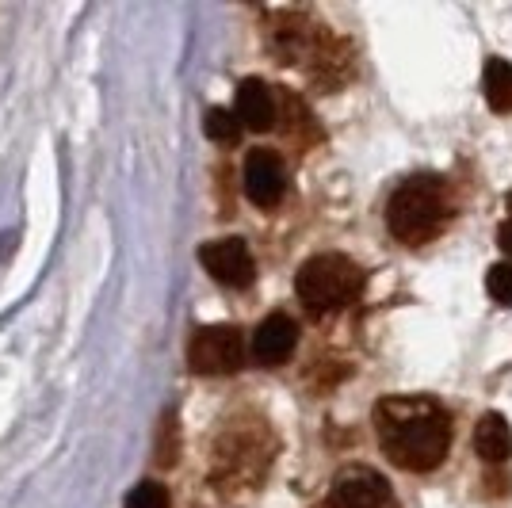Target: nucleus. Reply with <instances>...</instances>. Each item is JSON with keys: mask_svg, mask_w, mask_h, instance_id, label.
I'll return each instance as SVG.
<instances>
[{"mask_svg": "<svg viewBox=\"0 0 512 508\" xmlns=\"http://www.w3.org/2000/svg\"><path fill=\"white\" fill-rule=\"evenodd\" d=\"M375 440L394 466L425 474L448 459L451 417L448 409L432 398L390 394L375 405Z\"/></svg>", "mask_w": 512, "mask_h": 508, "instance_id": "f257e3e1", "label": "nucleus"}, {"mask_svg": "<svg viewBox=\"0 0 512 508\" xmlns=\"http://www.w3.org/2000/svg\"><path fill=\"white\" fill-rule=\"evenodd\" d=\"M276 432L260 413H234L211 444V482L226 497L264 486L276 459Z\"/></svg>", "mask_w": 512, "mask_h": 508, "instance_id": "f03ea898", "label": "nucleus"}, {"mask_svg": "<svg viewBox=\"0 0 512 508\" xmlns=\"http://www.w3.org/2000/svg\"><path fill=\"white\" fill-rule=\"evenodd\" d=\"M448 214L451 203L444 180L417 172V176H409L394 188L390 203H386V226L402 245H428L448 226Z\"/></svg>", "mask_w": 512, "mask_h": 508, "instance_id": "7ed1b4c3", "label": "nucleus"}, {"mask_svg": "<svg viewBox=\"0 0 512 508\" xmlns=\"http://www.w3.org/2000/svg\"><path fill=\"white\" fill-rule=\"evenodd\" d=\"M363 283H367V276L352 256L321 253L310 256L299 268L295 291H299V302L310 314H337V310L352 306L360 298Z\"/></svg>", "mask_w": 512, "mask_h": 508, "instance_id": "20e7f679", "label": "nucleus"}, {"mask_svg": "<svg viewBox=\"0 0 512 508\" xmlns=\"http://www.w3.org/2000/svg\"><path fill=\"white\" fill-rule=\"evenodd\" d=\"M188 363L195 375H234L245 363V337L237 325H203L188 340Z\"/></svg>", "mask_w": 512, "mask_h": 508, "instance_id": "39448f33", "label": "nucleus"}, {"mask_svg": "<svg viewBox=\"0 0 512 508\" xmlns=\"http://www.w3.org/2000/svg\"><path fill=\"white\" fill-rule=\"evenodd\" d=\"M325 508H398V497L379 470L371 466H348L333 478Z\"/></svg>", "mask_w": 512, "mask_h": 508, "instance_id": "423d86ee", "label": "nucleus"}, {"mask_svg": "<svg viewBox=\"0 0 512 508\" xmlns=\"http://www.w3.org/2000/svg\"><path fill=\"white\" fill-rule=\"evenodd\" d=\"M199 260H203V268L214 276V283L234 287V291L249 287L256 276L253 253H249V245H245L241 237H222V241L203 245V249H199Z\"/></svg>", "mask_w": 512, "mask_h": 508, "instance_id": "0eeeda50", "label": "nucleus"}, {"mask_svg": "<svg viewBox=\"0 0 512 508\" xmlns=\"http://www.w3.org/2000/svg\"><path fill=\"white\" fill-rule=\"evenodd\" d=\"M287 191V176H283V161L272 149H253L245 157V195L256 207H276Z\"/></svg>", "mask_w": 512, "mask_h": 508, "instance_id": "6e6552de", "label": "nucleus"}, {"mask_svg": "<svg viewBox=\"0 0 512 508\" xmlns=\"http://www.w3.org/2000/svg\"><path fill=\"white\" fill-rule=\"evenodd\" d=\"M295 340H299L295 321L287 318V314H268L253 333V360L264 363V367H279V363L291 360Z\"/></svg>", "mask_w": 512, "mask_h": 508, "instance_id": "1a4fd4ad", "label": "nucleus"}, {"mask_svg": "<svg viewBox=\"0 0 512 508\" xmlns=\"http://www.w3.org/2000/svg\"><path fill=\"white\" fill-rule=\"evenodd\" d=\"M237 123L249 130H272L276 123V96H272V88L264 85V81H241L237 88V107H234Z\"/></svg>", "mask_w": 512, "mask_h": 508, "instance_id": "9d476101", "label": "nucleus"}, {"mask_svg": "<svg viewBox=\"0 0 512 508\" xmlns=\"http://www.w3.org/2000/svg\"><path fill=\"white\" fill-rule=\"evenodd\" d=\"M474 451L490 466H501L512 455V428L501 413H486L474 428Z\"/></svg>", "mask_w": 512, "mask_h": 508, "instance_id": "9b49d317", "label": "nucleus"}, {"mask_svg": "<svg viewBox=\"0 0 512 508\" xmlns=\"http://www.w3.org/2000/svg\"><path fill=\"white\" fill-rule=\"evenodd\" d=\"M482 92H486V104H490L497 115L512 111V62L490 58V62H486V73H482Z\"/></svg>", "mask_w": 512, "mask_h": 508, "instance_id": "f8f14e48", "label": "nucleus"}, {"mask_svg": "<svg viewBox=\"0 0 512 508\" xmlns=\"http://www.w3.org/2000/svg\"><path fill=\"white\" fill-rule=\"evenodd\" d=\"M203 130H207V138H214V142L234 146L245 127L237 123L234 111H226V107H211V111H207V123H203Z\"/></svg>", "mask_w": 512, "mask_h": 508, "instance_id": "ddd939ff", "label": "nucleus"}, {"mask_svg": "<svg viewBox=\"0 0 512 508\" xmlns=\"http://www.w3.org/2000/svg\"><path fill=\"white\" fill-rule=\"evenodd\" d=\"M127 508H169V493L157 482H138L127 493Z\"/></svg>", "mask_w": 512, "mask_h": 508, "instance_id": "4468645a", "label": "nucleus"}, {"mask_svg": "<svg viewBox=\"0 0 512 508\" xmlns=\"http://www.w3.org/2000/svg\"><path fill=\"white\" fill-rule=\"evenodd\" d=\"M486 291H490L493 302L512 306V264H493L486 272Z\"/></svg>", "mask_w": 512, "mask_h": 508, "instance_id": "2eb2a0df", "label": "nucleus"}, {"mask_svg": "<svg viewBox=\"0 0 512 508\" xmlns=\"http://www.w3.org/2000/svg\"><path fill=\"white\" fill-rule=\"evenodd\" d=\"M497 245H501V253H509V256H512V218H509V222H501V226H497Z\"/></svg>", "mask_w": 512, "mask_h": 508, "instance_id": "dca6fc26", "label": "nucleus"}, {"mask_svg": "<svg viewBox=\"0 0 512 508\" xmlns=\"http://www.w3.org/2000/svg\"><path fill=\"white\" fill-rule=\"evenodd\" d=\"M505 203H509V214H512V191H509V199H505Z\"/></svg>", "mask_w": 512, "mask_h": 508, "instance_id": "f3484780", "label": "nucleus"}]
</instances>
